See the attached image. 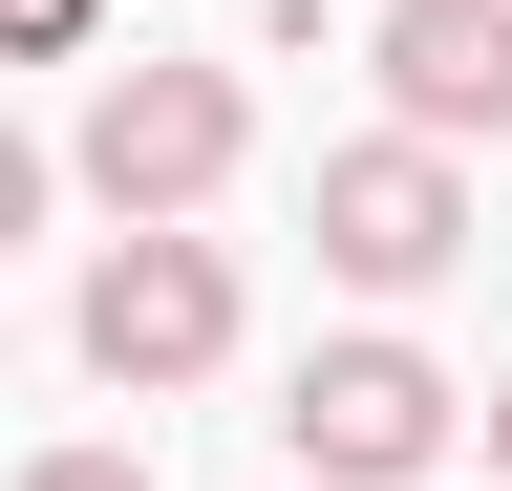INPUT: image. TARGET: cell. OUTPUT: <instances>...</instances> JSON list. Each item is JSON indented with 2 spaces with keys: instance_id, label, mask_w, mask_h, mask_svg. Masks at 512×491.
I'll return each instance as SVG.
<instances>
[{
  "instance_id": "obj_1",
  "label": "cell",
  "mask_w": 512,
  "mask_h": 491,
  "mask_svg": "<svg viewBox=\"0 0 512 491\" xmlns=\"http://www.w3.org/2000/svg\"><path fill=\"white\" fill-rule=\"evenodd\" d=\"M235 150H256V86H235V65H171V43H150V65H107V86H86V193H107L128 235L214 214V193H235Z\"/></svg>"
},
{
  "instance_id": "obj_2",
  "label": "cell",
  "mask_w": 512,
  "mask_h": 491,
  "mask_svg": "<svg viewBox=\"0 0 512 491\" xmlns=\"http://www.w3.org/2000/svg\"><path fill=\"white\" fill-rule=\"evenodd\" d=\"M278 427H299V491H406V470H448L470 385H448L427 342H384V321H363V342H320V363H299V406H278Z\"/></svg>"
},
{
  "instance_id": "obj_3",
  "label": "cell",
  "mask_w": 512,
  "mask_h": 491,
  "mask_svg": "<svg viewBox=\"0 0 512 491\" xmlns=\"http://www.w3.org/2000/svg\"><path fill=\"white\" fill-rule=\"evenodd\" d=\"M86 363H107V385L128 406H171V385H214V363H235V257H214V235H107V257H86Z\"/></svg>"
},
{
  "instance_id": "obj_4",
  "label": "cell",
  "mask_w": 512,
  "mask_h": 491,
  "mask_svg": "<svg viewBox=\"0 0 512 491\" xmlns=\"http://www.w3.org/2000/svg\"><path fill=\"white\" fill-rule=\"evenodd\" d=\"M448 257H470V171H448V150H406V129L320 150V278H363V299H427Z\"/></svg>"
},
{
  "instance_id": "obj_5",
  "label": "cell",
  "mask_w": 512,
  "mask_h": 491,
  "mask_svg": "<svg viewBox=\"0 0 512 491\" xmlns=\"http://www.w3.org/2000/svg\"><path fill=\"white\" fill-rule=\"evenodd\" d=\"M384 107H406V150H512V0H384Z\"/></svg>"
},
{
  "instance_id": "obj_6",
  "label": "cell",
  "mask_w": 512,
  "mask_h": 491,
  "mask_svg": "<svg viewBox=\"0 0 512 491\" xmlns=\"http://www.w3.org/2000/svg\"><path fill=\"white\" fill-rule=\"evenodd\" d=\"M107 43V0H0V65H86Z\"/></svg>"
},
{
  "instance_id": "obj_7",
  "label": "cell",
  "mask_w": 512,
  "mask_h": 491,
  "mask_svg": "<svg viewBox=\"0 0 512 491\" xmlns=\"http://www.w3.org/2000/svg\"><path fill=\"white\" fill-rule=\"evenodd\" d=\"M22 491H150V449H43Z\"/></svg>"
},
{
  "instance_id": "obj_8",
  "label": "cell",
  "mask_w": 512,
  "mask_h": 491,
  "mask_svg": "<svg viewBox=\"0 0 512 491\" xmlns=\"http://www.w3.org/2000/svg\"><path fill=\"white\" fill-rule=\"evenodd\" d=\"M22 235H43V150L0 129V257H22Z\"/></svg>"
},
{
  "instance_id": "obj_9",
  "label": "cell",
  "mask_w": 512,
  "mask_h": 491,
  "mask_svg": "<svg viewBox=\"0 0 512 491\" xmlns=\"http://www.w3.org/2000/svg\"><path fill=\"white\" fill-rule=\"evenodd\" d=\"M470 427H491V491H512V385H491V406H470Z\"/></svg>"
}]
</instances>
